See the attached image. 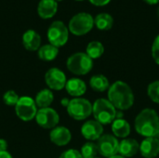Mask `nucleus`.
<instances>
[{
	"mask_svg": "<svg viewBox=\"0 0 159 158\" xmlns=\"http://www.w3.org/2000/svg\"><path fill=\"white\" fill-rule=\"evenodd\" d=\"M107 100L116 109L126 111L134 104V93L129 85L124 81L117 80L108 88Z\"/></svg>",
	"mask_w": 159,
	"mask_h": 158,
	"instance_id": "nucleus-1",
	"label": "nucleus"
},
{
	"mask_svg": "<svg viewBox=\"0 0 159 158\" xmlns=\"http://www.w3.org/2000/svg\"><path fill=\"white\" fill-rule=\"evenodd\" d=\"M135 129L144 138L157 137L159 133V115L156 110L145 108L135 118Z\"/></svg>",
	"mask_w": 159,
	"mask_h": 158,
	"instance_id": "nucleus-2",
	"label": "nucleus"
},
{
	"mask_svg": "<svg viewBox=\"0 0 159 158\" xmlns=\"http://www.w3.org/2000/svg\"><path fill=\"white\" fill-rule=\"evenodd\" d=\"M116 109L107 99H98L92 104L94 120L102 125L112 124L116 119Z\"/></svg>",
	"mask_w": 159,
	"mask_h": 158,
	"instance_id": "nucleus-3",
	"label": "nucleus"
},
{
	"mask_svg": "<svg viewBox=\"0 0 159 158\" xmlns=\"http://www.w3.org/2000/svg\"><path fill=\"white\" fill-rule=\"evenodd\" d=\"M66 66L72 74L76 75H85L93 68V60L85 52H76L68 58Z\"/></svg>",
	"mask_w": 159,
	"mask_h": 158,
	"instance_id": "nucleus-4",
	"label": "nucleus"
},
{
	"mask_svg": "<svg viewBox=\"0 0 159 158\" xmlns=\"http://www.w3.org/2000/svg\"><path fill=\"white\" fill-rule=\"evenodd\" d=\"M67 113L75 120H85L92 114V104L87 99L74 98L70 100Z\"/></svg>",
	"mask_w": 159,
	"mask_h": 158,
	"instance_id": "nucleus-5",
	"label": "nucleus"
},
{
	"mask_svg": "<svg viewBox=\"0 0 159 158\" xmlns=\"http://www.w3.org/2000/svg\"><path fill=\"white\" fill-rule=\"evenodd\" d=\"M94 25L93 17L87 12H80L75 14L69 22L70 32L77 36L84 35L91 31Z\"/></svg>",
	"mask_w": 159,
	"mask_h": 158,
	"instance_id": "nucleus-6",
	"label": "nucleus"
},
{
	"mask_svg": "<svg viewBox=\"0 0 159 158\" xmlns=\"http://www.w3.org/2000/svg\"><path fill=\"white\" fill-rule=\"evenodd\" d=\"M68 38L69 30L62 21L56 20L50 24L48 30V39L50 45L59 48L67 43Z\"/></svg>",
	"mask_w": 159,
	"mask_h": 158,
	"instance_id": "nucleus-7",
	"label": "nucleus"
},
{
	"mask_svg": "<svg viewBox=\"0 0 159 158\" xmlns=\"http://www.w3.org/2000/svg\"><path fill=\"white\" fill-rule=\"evenodd\" d=\"M15 112L17 116L24 122H29L34 119L37 113L34 100L29 96L20 97V100L15 106Z\"/></svg>",
	"mask_w": 159,
	"mask_h": 158,
	"instance_id": "nucleus-8",
	"label": "nucleus"
},
{
	"mask_svg": "<svg viewBox=\"0 0 159 158\" xmlns=\"http://www.w3.org/2000/svg\"><path fill=\"white\" fill-rule=\"evenodd\" d=\"M98 154L103 157H111L118 154L119 142L111 134H104L97 141Z\"/></svg>",
	"mask_w": 159,
	"mask_h": 158,
	"instance_id": "nucleus-9",
	"label": "nucleus"
},
{
	"mask_svg": "<svg viewBox=\"0 0 159 158\" xmlns=\"http://www.w3.org/2000/svg\"><path fill=\"white\" fill-rule=\"evenodd\" d=\"M34 119L37 125L40 126L42 129H52L58 126L60 121V116L54 109L48 107V108L37 110Z\"/></svg>",
	"mask_w": 159,
	"mask_h": 158,
	"instance_id": "nucleus-10",
	"label": "nucleus"
},
{
	"mask_svg": "<svg viewBox=\"0 0 159 158\" xmlns=\"http://www.w3.org/2000/svg\"><path fill=\"white\" fill-rule=\"evenodd\" d=\"M45 81L50 90H61L65 88L67 79L65 74L59 68H50L45 74Z\"/></svg>",
	"mask_w": 159,
	"mask_h": 158,
	"instance_id": "nucleus-11",
	"label": "nucleus"
},
{
	"mask_svg": "<svg viewBox=\"0 0 159 158\" xmlns=\"http://www.w3.org/2000/svg\"><path fill=\"white\" fill-rule=\"evenodd\" d=\"M103 133V127L96 120H89L85 122L81 128V134L82 136L89 141H98Z\"/></svg>",
	"mask_w": 159,
	"mask_h": 158,
	"instance_id": "nucleus-12",
	"label": "nucleus"
},
{
	"mask_svg": "<svg viewBox=\"0 0 159 158\" xmlns=\"http://www.w3.org/2000/svg\"><path fill=\"white\" fill-rule=\"evenodd\" d=\"M49 139L51 142L57 146H65L71 142L72 134L67 128L63 126H57L51 129Z\"/></svg>",
	"mask_w": 159,
	"mask_h": 158,
	"instance_id": "nucleus-13",
	"label": "nucleus"
},
{
	"mask_svg": "<svg viewBox=\"0 0 159 158\" xmlns=\"http://www.w3.org/2000/svg\"><path fill=\"white\" fill-rule=\"evenodd\" d=\"M142 156L144 158H155L159 155V139L157 137L145 138L140 144Z\"/></svg>",
	"mask_w": 159,
	"mask_h": 158,
	"instance_id": "nucleus-14",
	"label": "nucleus"
},
{
	"mask_svg": "<svg viewBox=\"0 0 159 158\" xmlns=\"http://www.w3.org/2000/svg\"><path fill=\"white\" fill-rule=\"evenodd\" d=\"M140 151V144L135 139L126 138L119 142L118 154L124 157H133Z\"/></svg>",
	"mask_w": 159,
	"mask_h": 158,
	"instance_id": "nucleus-15",
	"label": "nucleus"
},
{
	"mask_svg": "<svg viewBox=\"0 0 159 158\" xmlns=\"http://www.w3.org/2000/svg\"><path fill=\"white\" fill-rule=\"evenodd\" d=\"M64 88L70 96L79 98L86 93L87 85L80 78H71L67 80Z\"/></svg>",
	"mask_w": 159,
	"mask_h": 158,
	"instance_id": "nucleus-16",
	"label": "nucleus"
},
{
	"mask_svg": "<svg viewBox=\"0 0 159 158\" xmlns=\"http://www.w3.org/2000/svg\"><path fill=\"white\" fill-rule=\"evenodd\" d=\"M22 44L29 51L38 50L41 45V36L35 31L28 30L22 35Z\"/></svg>",
	"mask_w": 159,
	"mask_h": 158,
	"instance_id": "nucleus-17",
	"label": "nucleus"
},
{
	"mask_svg": "<svg viewBox=\"0 0 159 158\" xmlns=\"http://www.w3.org/2000/svg\"><path fill=\"white\" fill-rule=\"evenodd\" d=\"M58 9V4L55 0H41L37 7V13L42 19L52 18Z\"/></svg>",
	"mask_w": 159,
	"mask_h": 158,
	"instance_id": "nucleus-18",
	"label": "nucleus"
},
{
	"mask_svg": "<svg viewBox=\"0 0 159 158\" xmlns=\"http://www.w3.org/2000/svg\"><path fill=\"white\" fill-rule=\"evenodd\" d=\"M112 131L116 138L126 139L130 134L131 129L127 120L124 118H116L112 123Z\"/></svg>",
	"mask_w": 159,
	"mask_h": 158,
	"instance_id": "nucleus-19",
	"label": "nucleus"
},
{
	"mask_svg": "<svg viewBox=\"0 0 159 158\" xmlns=\"http://www.w3.org/2000/svg\"><path fill=\"white\" fill-rule=\"evenodd\" d=\"M54 101V95L52 93V90L49 88H44L41 89L34 98V102L36 104V107L39 109L48 108L50 106V104Z\"/></svg>",
	"mask_w": 159,
	"mask_h": 158,
	"instance_id": "nucleus-20",
	"label": "nucleus"
},
{
	"mask_svg": "<svg viewBox=\"0 0 159 158\" xmlns=\"http://www.w3.org/2000/svg\"><path fill=\"white\" fill-rule=\"evenodd\" d=\"M90 88L97 92H104L110 88L108 78L103 74H94L89 80Z\"/></svg>",
	"mask_w": 159,
	"mask_h": 158,
	"instance_id": "nucleus-21",
	"label": "nucleus"
},
{
	"mask_svg": "<svg viewBox=\"0 0 159 158\" xmlns=\"http://www.w3.org/2000/svg\"><path fill=\"white\" fill-rule=\"evenodd\" d=\"M38 57L41 61H51L53 60L56 59V57L59 54V48L48 44V45H44L42 47H39L38 49Z\"/></svg>",
	"mask_w": 159,
	"mask_h": 158,
	"instance_id": "nucleus-22",
	"label": "nucleus"
},
{
	"mask_svg": "<svg viewBox=\"0 0 159 158\" xmlns=\"http://www.w3.org/2000/svg\"><path fill=\"white\" fill-rule=\"evenodd\" d=\"M114 19L108 13L98 14L94 18V25L101 31H108L113 27Z\"/></svg>",
	"mask_w": 159,
	"mask_h": 158,
	"instance_id": "nucleus-23",
	"label": "nucleus"
},
{
	"mask_svg": "<svg viewBox=\"0 0 159 158\" xmlns=\"http://www.w3.org/2000/svg\"><path fill=\"white\" fill-rule=\"evenodd\" d=\"M104 53V47L99 41H91L87 46L86 54L92 60L99 59Z\"/></svg>",
	"mask_w": 159,
	"mask_h": 158,
	"instance_id": "nucleus-24",
	"label": "nucleus"
},
{
	"mask_svg": "<svg viewBox=\"0 0 159 158\" xmlns=\"http://www.w3.org/2000/svg\"><path fill=\"white\" fill-rule=\"evenodd\" d=\"M80 154L83 158H95L98 155V148H97V144L92 142H86L82 147H81V151Z\"/></svg>",
	"mask_w": 159,
	"mask_h": 158,
	"instance_id": "nucleus-25",
	"label": "nucleus"
},
{
	"mask_svg": "<svg viewBox=\"0 0 159 158\" xmlns=\"http://www.w3.org/2000/svg\"><path fill=\"white\" fill-rule=\"evenodd\" d=\"M147 94L151 101L159 104V80H156L149 84L147 88Z\"/></svg>",
	"mask_w": 159,
	"mask_h": 158,
	"instance_id": "nucleus-26",
	"label": "nucleus"
},
{
	"mask_svg": "<svg viewBox=\"0 0 159 158\" xmlns=\"http://www.w3.org/2000/svg\"><path fill=\"white\" fill-rule=\"evenodd\" d=\"M20 100L19 95L14 90H7L3 95V102L7 106H16Z\"/></svg>",
	"mask_w": 159,
	"mask_h": 158,
	"instance_id": "nucleus-27",
	"label": "nucleus"
},
{
	"mask_svg": "<svg viewBox=\"0 0 159 158\" xmlns=\"http://www.w3.org/2000/svg\"><path fill=\"white\" fill-rule=\"evenodd\" d=\"M152 57L155 62L159 65V34L155 38L152 45Z\"/></svg>",
	"mask_w": 159,
	"mask_h": 158,
	"instance_id": "nucleus-28",
	"label": "nucleus"
},
{
	"mask_svg": "<svg viewBox=\"0 0 159 158\" xmlns=\"http://www.w3.org/2000/svg\"><path fill=\"white\" fill-rule=\"evenodd\" d=\"M59 158H83L80 152L75 149H69L64 151Z\"/></svg>",
	"mask_w": 159,
	"mask_h": 158,
	"instance_id": "nucleus-29",
	"label": "nucleus"
},
{
	"mask_svg": "<svg viewBox=\"0 0 159 158\" xmlns=\"http://www.w3.org/2000/svg\"><path fill=\"white\" fill-rule=\"evenodd\" d=\"M111 0H89V2L97 7H103L105 5H107L108 3H110Z\"/></svg>",
	"mask_w": 159,
	"mask_h": 158,
	"instance_id": "nucleus-30",
	"label": "nucleus"
},
{
	"mask_svg": "<svg viewBox=\"0 0 159 158\" xmlns=\"http://www.w3.org/2000/svg\"><path fill=\"white\" fill-rule=\"evenodd\" d=\"M7 142L5 139H0V152H5L7 149Z\"/></svg>",
	"mask_w": 159,
	"mask_h": 158,
	"instance_id": "nucleus-31",
	"label": "nucleus"
},
{
	"mask_svg": "<svg viewBox=\"0 0 159 158\" xmlns=\"http://www.w3.org/2000/svg\"><path fill=\"white\" fill-rule=\"evenodd\" d=\"M0 158H13L11 156V155L7 152V151H5V152H0Z\"/></svg>",
	"mask_w": 159,
	"mask_h": 158,
	"instance_id": "nucleus-32",
	"label": "nucleus"
},
{
	"mask_svg": "<svg viewBox=\"0 0 159 158\" xmlns=\"http://www.w3.org/2000/svg\"><path fill=\"white\" fill-rule=\"evenodd\" d=\"M69 102H70V101H69L67 98H63V99H61V105H62L63 107H66V108H67V106H68Z\"/></svg>",
	"mask_w": 159,
	"mask_h": 158,
	"instance_id": "nucleus-33",
	"label": "nucleus"
},
{
	"mask_svg": "<svg viewBox=\"0 0 159 158\" xmlns=\"http://www.w3.org/2000/svg\"><path fill=\"white\" fill-rule=\"evenodd\" d=\"M143 1L149 5H157L159 3V0H143Z\"/></svg>",
	"mask_w": 159,
	"mask_h": 158,
	"instance_id": "nucleus-34",
	"label": "nucleus"
},
{
	"mask_svg": "<svg viewBox=\"0 0 159 158\" xmlns=\"http://www.w3.org/2000/svg\"><path fill=\"white\" fill-rule=\"evenodd\" d=\"M109 158H126V157H124V156H120V155H116V156H111V157H109Z\"/></svg>",
	"mask_w": 159,
	"mask_h": 158,
	"instance_id": "nucleus-35",
	"label": "nucleus"
},
{
	"mask_svg": "<svg viewBox=\"0 0 159 158\" xmlns=\"http://www.w3.org/2000/svg\"><path fill=\"white\" fill-rule=\"evenodd\" d=\"M55 1H56V2H57V1H61V0H55Z\"/></svg>",
	"mask_w": 159,
	"mask_h": 158,
	"instance_id": "nucleus-36",
	"label": "nucleus"
},
{
	"mask_svg": "<svg viewBox=\"0 0 159 158\" xmlns=\"http://www.w3.org/2000/svg\"><path fill=\"white\" fill-rule=\"evenodd\" d=\"M76 1H83V0H76Z\"/></svg>",
	"mask_w": 159,
	"mask_h": 158,
	"instance_id": "nucleus-37",
	"label": "nucleus"
},
{
	"mask_svg": "<svg viewBox=\"0 0 159 158\" xmlns=\"http://www.w3.org/2000/svg\"><path fill=\"white\" fill-rule=\"evenodd\" d=\"M158 17H159V7H158Z\"/></svg>",
	"mask_w": 159,
	"mask_h": 158,
	"instance_id": "nucleus-38",
	"label": "nucleus"
},
{
	"mask_svg": "<svg viewBox=\"0 0 159 158\" xmlns=\"http://www.w3.org/2000/svg\"><path fill=\"white\" fill-rule=\"evenodd\" d=\"M157 136H158V139H159V133H158V135H157Z\"/></svg>",
	"mask_w": 159,
	"mask_h": 158,
	"instance_id": "nucleus-39",
	"label": "nucleus"
},
{
	"mask_svg": "<svg viewBox=\"0 0 159 158\" xmlns=\"http://www.w3.org/2000/svg\"><path fill=\"white\" fill-rule=\"evenodd\" d=\"M95 158H100V157H97V156H96V157H95Z\"/></svg>",
	"mask_w": 159,
	"mask_h": 158,
	"instance_id": "nucleus-40",
	"label": "nucleus"
}]
</instances>
